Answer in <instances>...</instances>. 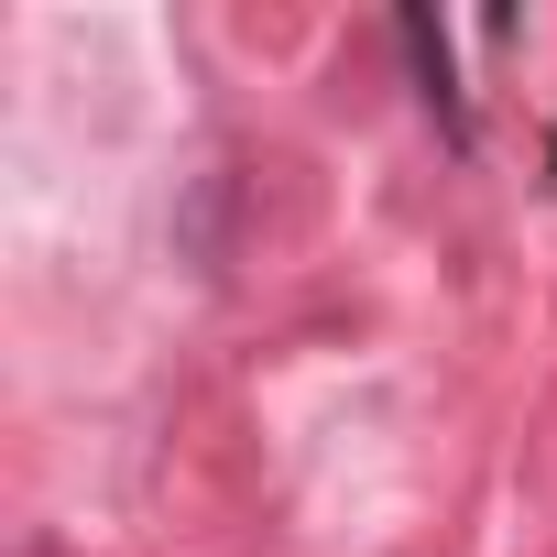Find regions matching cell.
Returning <instances> with one entry per match:
<instances>
[{"label": "cell", "mask_w": 557, "mask_h": 557, "mask_svg": "<svg viewBox=\"0 0 557 557\" xmlns=\"http://www.w3.org/2000/svg\"><path fill=\"white\" fill-rule=\"evenodd\" d=\"M394 45H405V66H416L426 110L448 121V143H470V99H459V77H448V34H437L426 12H405V23H394Z\"/></svg>", "instance_id": "obj_1"}]
</instances>
